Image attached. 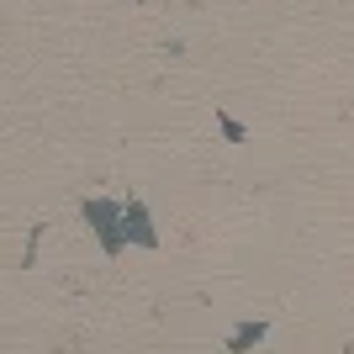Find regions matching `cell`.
<instances>
[{
    "mask_svg": "<svg viewBox=\"0 0 354 354\" xmlns=\"http://www.w3.org/2000/svg\"><path fill=\"white\" fill-rule=\"evenodd\" d=\"M259 339H265V323H243V328L233 333V344H227V349H233V354H243L249 344H259Z\"/></svg>",
    "mask_w": 354,
    "mask_h": 354,
    "instance_id": "obj_1",
    "label": "cell"
}]
</instances>
